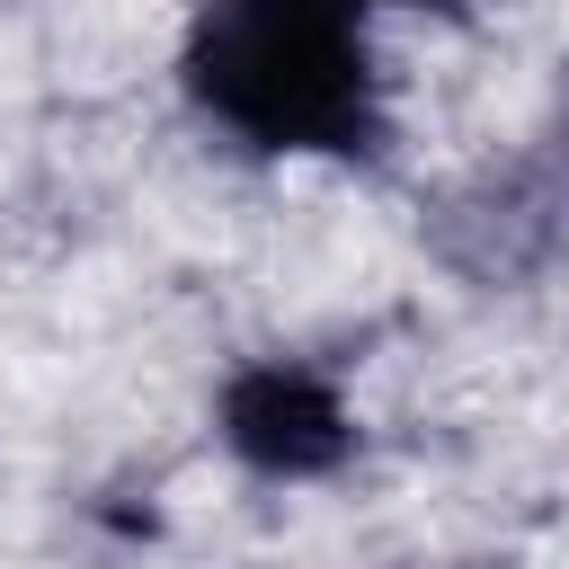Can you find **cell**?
<instances>
[{
  "label": "cell",
  "instance_id": "obj_2",
  "mask_svg": "<svg viewBox=\"0 0 569 569\" xmlns=\"http://www.w3.org/2000/svg\"><path fill=\"white\" fill-rule=\"evenodd\" d=\"M231 445L258 471H320L347 445V427H338V400L302 365H258L231 382Z\"/></svg>",
  "mask_w": 569,
  "mask_h": 569
},
{
  "label": "cell",
  "instance_id": "obj_1",
  "mask_svg": "<svg viewBox=\"0 0 569 569\" xmlns=\"http://www.w3.org/2000/svg\"><path fill=\"white\" fill-rule=\"evenodd\" d=\"M178 80L240 151L365 160L382 142V71L356 0H196Z\"/></svg>",
  "mask_w": 569,
  "mask_h": 569
},
{
  "label": "cell",
  "instance_id": "obj_3",
  "mask_svg": "<svg viewBox=\"0 0 569 569\" xmlns=\"http://www.w3.org/2000/svg\"><path fill=\"white\" fill-rule=\"evenodd\" d=\"M356 9H365V0H356ZM400 9H462V0H400Z\"/></svg>",
  "mask_w": 569,
  "mask_h": 569
}]
</instances>
